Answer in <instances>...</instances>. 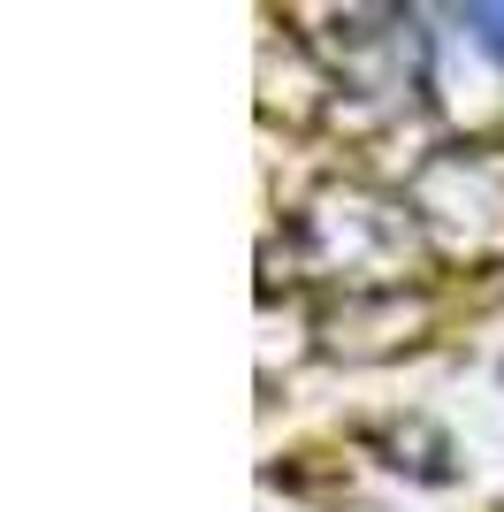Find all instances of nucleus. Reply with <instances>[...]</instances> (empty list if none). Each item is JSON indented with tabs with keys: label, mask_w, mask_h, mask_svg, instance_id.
Here are the masks:
<instances>
[{
	"label": "nucleus",
	"mask_w": 504,
	"mask_h": 512,
	"mask_svg": "<svg viewBox=\"0 0 504 512\" xmlns=\"http://www.w3.org/2000/svg\"><path fill=\"white\" fill-rule=\"evenodd\" d=\"M466 31H474V39L504 62V8H466Z\"/></svg>",
	"instance_id": "nucleus-1"
}]
</instances>
